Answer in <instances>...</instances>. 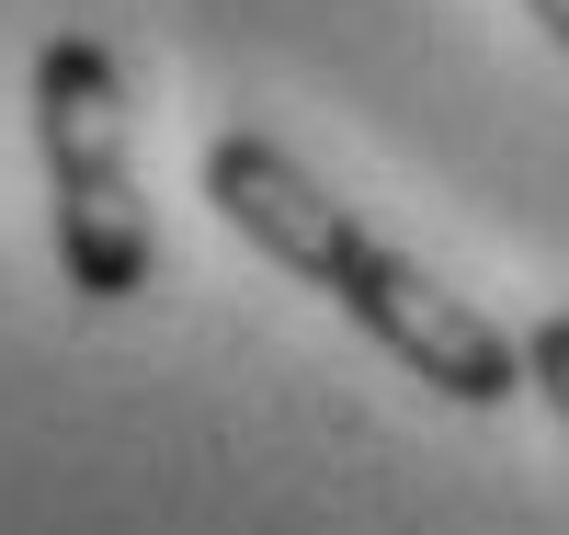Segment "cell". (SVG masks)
<instances>
[{"label": "cell", "instance_id": "6da1fadb", "mask_svg": "<svg viewBox=\"0 0 569 535\" xmlns=\"http://www.w3.org/2000/svg\"><path fill=\"white\" fill-rule=\"evenodd\" d=\"M206 206L240 228L273 274L319 285L376 354H399L421 387H445L456 410H501L512 387H525V343H512L501 319H479L456 285H433L399 239H376L342 194H330L297 149H273L262 126H228L206 149Z\"/></svg>", "mask_w": 569, "mask_h": 535}, {"label": "cell", "instance_id": "3957f363", "mask_svg": "<svg viewBox=\"0 0 569 535\" xmlns=\"http://www.w3.org/2000/svg\"><path fill=\"white\" fill-rule=\"evenodd\" d=\"M525 387L558 410V433H569V308H547L536 330H525Z\"/></svg>", "mask_w": 569, "mask_h": 535}, {"label": "cell", "instance_id": "7a4b0ae2", "mask_svg": "<svg viewBox=\"0 0 569 535\" xmlns=\"http://www.w3.org/2000/svg\"><path fill=\"white\" fill-rule=\"evenodd\" d=\"M34 149H46V217H58V274L69 297L126 308L160 274V217L137 182V126H126V58L91 23H58L34 46Z\"/></svg>", "mask_w": 569, "mask_h": 535}, {"label": "cell", "instance_id": "277c9868", "mask_svg": "<svg viewBox=\"0 0 569 535\" xmlns=\"http://www.w3.org/2000/svg\"><path fill=\"white\" fill-rule=\"evenodd\" d=\"M525 12L547 23V46H558V58H569V0H525Z\"/></svg>", "mask_w": 569, "mask_h": 535}]
</instances>
